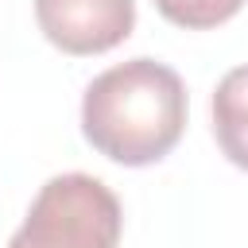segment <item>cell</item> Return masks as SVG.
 <instances>
[{
	"label": "cell",
	"instance_id": "5",
	"mask_svg": "<svg viewBox=\"0 0 248 248\" xmlns=\"http://www.w3.org/2000/svg\"><path fill=\"white\" fill-rule=\"evenodd\" d=\"M159 16L178 23V27H190V31H205V27H221L229 23L244 0H155Z\"/></svg>",
	"mask_w": 248,
	"mask_h": 248
},
{
	"label": "cell",
	"instance_id": "1",
	"mask_svg": "<svg viewBox=\"0 0 248 248\" xmlns=\"http://www.w3.org/2000/svg\"><path fill=\"white\" fill-rule=\"evenodd\" d=\"M186 128V85L155 58H128L85 85L81 132L112 163L147 167L174 151Z\"/></svg>",
	"mask_w": 248,
	"mask_h": 248
},
{
	"label": "cell",
	"instance_id": "2",
	"mask_svg": "<svg viewBox=\"0 0 248 248\" xmlns=\"http://www.w3.org/2000/svg\"><path fill=\"white\" fill-rule=\"evenodd\" d=\"M120 229L116 194L101 178L70 170L43 182L8 248H120Z\"/></svg>",
	"mask_w": 248,
	"mask_h": 248
},
{
	"label": "cell",
	"instance_id": "3",
	"mask_svg": "<svg viewBox=\"0 0 248 248\" xmlns=\"http://www.w3.org/2000/svg\"><path fill=\"white\" fill-rule=\"evenodd\" d=\"M39 31L74 58L120 46L136 27V0H35Z\"/></svg>",
	"mask_w": 248,
	"mask_h": 248
},
{
	"label": "cell",
	"instance_id": "4",
	"mask_svg": "<svg viewBox=\"0 0 248 248\" xmlns=\"http://www.w3.org/2000/svg\"><path fill=\"white\" fill-rule=\"evenodd\" d=\"M213 136L229 163L248 170V66L229 70L213 93Z\"/></svg>",
	"mask_w": 248,
	"mask_h": 248
}]
</instances>
